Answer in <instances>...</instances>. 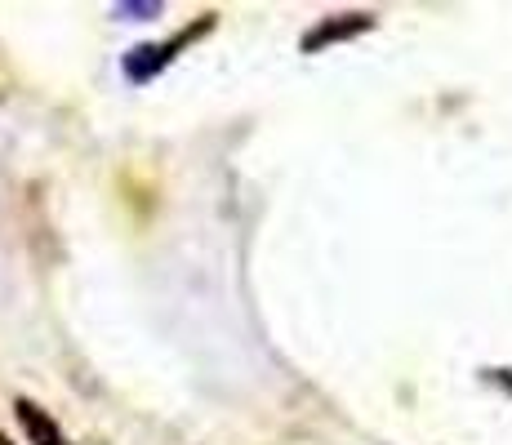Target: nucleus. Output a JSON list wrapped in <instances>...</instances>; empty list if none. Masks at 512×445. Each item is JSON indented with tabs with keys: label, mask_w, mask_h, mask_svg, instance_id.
Wrapping results in <instances>:
<instances>
[{
	"label": "nucleus",
	"mask_w": 512,
	"mask_h": 445,
	"mask_svg": "<svg viewBox=\"0 0 512 445\" xmlns=\"http://www.w3.org/2000/svg\"><path fill=\"white\" fill-rule=\"evenodd\" d=\"M201 32H210V18H201L196 27H187L179 41H165V45H139L130 58H125V76H130V81H152V76L161 72L165 63H174V54H179V49H183L187 41H196Z\"/></svg>",
	"instance_id": "nucleus-1"
},
{
	"label": "nucleus",
	"mask_w": 512,
	"mask_h": 445,
	"mask_svg": "<svg viewBox=\"0 0 512 445\" xmlns=\"http://www.w3.org/2000/svg\"><path fill=\"white\" fill-rule=\"evenodd\" d=\"M370 27H374V18H370V14L330 18V23H321L317 32L303 36V49H308V54H317V49H326L330 41H348V36H361V32H370Z\"/></svg>",
	"instance_id": "nucleus-2"
},
{
	"label": "nucleus",
	"mask_w": 512,
	"mask_h": 445,
	"mask_svg": "<svg viewBox=\"0 0 512 445\" xmlns=\"http://www.w3.org/2000/svg\"><path fill=\"white\" fill-rule=\"evenodd\" d=\"M14 410H18V423H23V432H27V441H32V445H63V428L49 419L41 405L18 401Z\"/></svg>",
	"instance_id": "nucleus-3"
},
{
	"label": "nucleus",
	"mask_w": 512,
	"mask_h": 445,
	"mask_svg": "<svg viewBox=\"0 0 512 445\" xmlns=\"http://www.w3.org/2000/svg\"><path fill=\"white\" fill-rule=\"evenodd\" d=\"M161 5L156 0H139V5H116V18H156Z\"/></svg>",
	"instance_id": "nucleus-4"
},
{
	"label": "nucleus",
	"mask_w": 512,
	"mask_h": 445,
	"mask_svg": "<svg viewBox=\"0 0 512 445\" xmlns=\"http://www.w3.org/2000/svg\"><path fill=\"white\" fill-rule=\"evenodd\" d=\"M490 379H495V383H508V388H512V370H490Z\"/></svg>",
	"instance_id": "nucleus-5"
},
{
	"label": "nucleus",
	"mask_w": 512,
	"mask_h": 445,
	"mask_svg": "<svg viewBox=\"0 0 512 445\" xmlns=\"http://www.w3.org/2000/svg\"><path fill=\"white\" fill-rule=\"evenodd\" d=\"M0 445H9V441H5V437H0Z\"/></svg>",
	"instance_id": "nucleus-6"
}]
</instances>
